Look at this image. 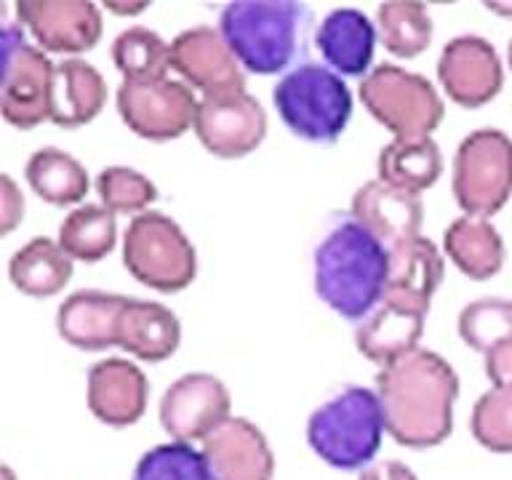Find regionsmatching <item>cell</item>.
<instances>
[{
	"label": "cell",
	"mask_w": 512,
	"mask_h": 480,
	"mask_svg": "<svg viewBox=\"0 0 512 480\" xmlns=\"http://www.w3.org/2000/svg\"><path fill=\"white\" fill-rule=\"evenodd\" d=\"M376 395L395 443L422 451L451 435L459 376L438 352L419 347L376 374Z\"/></svg>",
	"instance_id": "6da1fadb"
},
{
	"label": "cell",
	"mask_w": 512,
	"mask_h": 480,
	"mask_svg": "<svg viewBox=\"0 0 512 480\" xmlns=\"http://www.w3.org/2000/svg\"><path fill=\"white\" fill-rule=\"evenodd\" d=\"M387 280L390 248L352 214H336L312 251V283L320 302L360 323L382 304Z\"/></svg>",
	"instance_id": "7a4b0ae2"
},
{
	"label": "cell",
	"mask_w": 512,
	"mask_h": 480,
	"mask_svg": "<svg viewBox=\"0 0 512 480\" xmlns=\"http://www.w3.org/2000/svg\"><path fill=\"white\" fill-rule=\"evenodd\" d=\"M312 11L294 0H251L230 3L219 11L222 38L240 62L254 75H275L304 54Z\"/></svg>",
	"instance_id": "3957f363"
},
{
	"label": "cell",
	"mask_w": 512,
	"mask_h": 480,
	"mask_svg": "<svg viewBox=\"0 0 512 480\" xmlns=\"http://www.w3.org/2000/svg\"><path fill=\"white\" fill-rule=\"evenodd\" d=\"M387 422L376 390L347 384L323 400L307 422V443L328 467L368 470L379 454Z\"/></svg>",
	"instance_id": "277c9868"
},
{
	"label": "cell",
	"mask_w": 512,
	"mask_h": 480,
	"mask_svg": "<svg viewBox=\"0 0 512 480\" xmlns=\"http://www.w3.org/2000/svg\"><path fill=\"white\" fill-rule=\"evenodd\" d=\"M272 102L291 134L315 144L336 142L352 115V94L342 75L315 62L286 72L272 88Z\"/></svg>",
	"instance_id": "5b68a950"
},
{
	"label": "cell",
	"mask_w": 512,
	"mask_h": 480,
	"mask_svg": "<svg viewBox=\"0 0 512 480\" xmlns=\"http://www.w3.org/2000/svg\"><path fill=\"white\" fill-rule=\"evenodd\" d=\"M123 264L142 286L176 294L198 275V254L184 230L160 211L134 216L123 235Z\"/></svg>",
	"instance_id": "8992f818"
},
{
	"label": "cell",
	"mask_w": 512,
	"mask_h": 480,
	"mask_svg": "<svg viewBox=\"0 0 512 480\" xmlns=\"http://www.w3.org/2000/svg\"><path fill=\"white\" fill-rule=\"evenodd\" d=\"M360 102L395 139H430L443 120V99L430 80L398 64H379L360 83Z\"/></svg>",
	"instance_id": "52a82bcc"
},
{
	"label": "cell",
	"mask_w": 512,
	"mask_h": 480,
	"mask_svg": "<svg viewBox=\"0 0 512 480\" xmlns=\"http://www.w3.org/2000/svg\"><path fill=\"white\" fill-rule=\"evenodd\" d=\"M454 198L467 216L499 214L512 198V139L499 128L464 136L454 158Z\"/></svg>",
	"instance_id": "ba28073f"
},
{
	"label": "cell",
	"mask_w": 512,
	"mask_h": 480,
	"mask_svg": "<svg viewBox=\"0 0 512 480\" xmlns=\"http://www.w3.org/2000/svg\"><path fill=\"white\" fill-rule=\"evenodd\" d=\"M56 64L46 51L27 43L22 24H3V88L0 112L11 126L30 131L51 120Z\"/></svg>",
	"instance_id": "9c48e42d"
},
{
	"label": "cell",
	"mask_w": 512,
	"mask_h": 480,
	"mask_svg": "<svg viewBox=\"0 0 512 480\" xmlns=\"http://www.w3.org/2000/svg\"><path fill=\"white\" fill-rule=\"evenodd\" d=\"M198 99L182 80H123L118 88V112L136 136L150 142L179 139L195 126Z\"/></svg>",
	"instance_id": "30bf717a"
},
{
	"label": "cell",
	"mask_w": 512,
	"mask_h": 480,
	"mask_svg": "<svg viewBox=\"0 0 512 480\" xmlns=\"http://www.w3.org/2000/svg\"><path fill=\"white\" fill-rule=\"evenodd\" d=\"M230 419V390L214 374L195 371L179 376L160 400V424L179 443L206 440Z\"/></svg>",
	"instance_id": "8fae6325"
},
{
	"label": "cell",
	"mask_w": 512,
	"mask_h": 480,
	"mask_svg": "<svg viewBox=\"0 0 512 480\" xmlns=\"http://www.w3.org/2000/svg\"><path fill=\"white\" fill-rule=\"evenodd\" d=\"M171 70L182 83L208 96H230L246 91V70L214 27H192L171 40Z\"/></svg>",
	"instance_id": "7c38bea8"
},
{
	"label": "cell",
	"mask_w": 512,
	"mask_h": 480,
	"mask_svg": "<svg viewBox=\"0 0 512 480\" xmlns=\"http://www.w3.org/2000/svg\"><path fill=\"white\" fill-rule=\"evenodd\" d=\"M192 131L216 158H246L267 136V112L248 91L208 96L200 99Z\"/></svg>",
	"instance_id": "4fadbf2b"
},
{
	"label": "cell",
	"mask_w": 512,
	"mask_h": 480,
	"mask_svg": "<svg viewBox=\"0 0 512 480\" xmlns=\"http://www.w3.org/2000/svg\"><path fill=\"white\" fill-rule=\"evenodd\" d=\"M16 16L48 54H83L102 38V11L88 0H19Z\"/></svg>",
	"instance_id": "5bb4252c"
},
{
	"label": "cell",
	"mask_w": 512,
	"mask_h": 480,
	"mask_svg": "<svg viewBox=\"0 0 512 480\" xmlns=\"http://www.w3.org/2000/svg\"><path fill=\"white\" fill-rule=\"evenodd\" d=\"M438 80L451 102L475 110L502 91V59L486 38L459 35L440 51Z\"/></svg>",
	"instance_id": "9a60e30c"
},
{
	"label": "cell",
	"mask_w": 512,
	"mask_h": 480,
	"mask_svg": "<svg viewBox=\"0 0 512 480\" xmlns=\"http://www.w3.org/2000/svg\"><path fill=\"white\" fill-rule=\"evenodd\" d=\"M150 384L136 363L123 358L99 360L88 371V408L107 427H131L147 411Z\"/></svg>",
	"instance_id": "2e32d148"
},
{
	"label": "cell",
	"mask_w": 512,
	"mask_h": 480,
	"mask_svg": "<svg viewBox=\"0 0 512 480\" xmlns=\"http://www.w3.org/2000/svg\"><path fill=\"white\" fill-rule=\"evenodd\" d=\"M211 472L216 480H272L275 456L264 432L243 416L227 422L203 440Z\"/></svg>",
	"instance_id": "e0dca14e"
},
{
	"label": "cell",
	"mask_w": 512,
	"mask_h": 480,
	"mask_svg": "<svg viewBox=\"0 0 512 480\" xmlns=\"http://www.w3.org/2000/svg\"><path fill=\"white\" fill-rule=\"evenodd\" d=\"M427 312L430 310H422L416 304L384 296L382 304L355 328V347L376 366H392L395 360L406 358L408 352L419 350Z\"/></svg>",
	"instance_id": "ac0fdd59"
},
{
	"label": "cell",
	"mask_w": 512,
	"mask_h": 480,
	"mask_svg": "<svg viewBox=\"0 0 512 480\" xmlns=\"http://www.w3.org/2000/svg\"><path fill=\"white\" fill-rule=\"evenodd\" d=\"M366 230H371L384 246H400L419 238L424 219L422 198L414 192L398 190L382 179L366 182L352 195V211Z\"/></svg>",
	"instance_id": "d6986e66"
},
{
	"label": "cell",
	"mask_w": 512,
	"mask_h": 480,
	"mask_svg": "<svg viewBox=\"0 0 512 480\" xmlns=\"http://www.w3.org/2000/svg\"><path fill=\"white\" fill-rule=\"evenodd\" d=\"M128 296L107 291H75L56 310V331L64 342L86 352L118 347L120 312Z\"/></svg>",
	"instance_id": "ffe728a7"
},
{
	"label": "cell",
	"mask_w": 512,
	"mask_h": 480,
	"mask_svg": "<svg viewBox=\"0 0 512 480\" xmlns=\"http://www.w3.org/2000/svg\"><path fill=\"white\" fill-rule=\"evenodd\" d=\"M315 46L336 75L366 78L376 51V27L358 8H334L323 16Z\"/></svg>",
	"instance_id": "44dd1931"
},
{
	"label": "cell",
	"mask_w": 512,
	"mask_h": 480,
	"mask_svg": "<svg viewBox=\"0 0 512 480\" xmlns=\"http://www.w3.org/2000/svg\"><path fill=\"white\" fill-rule=\"evenodd\" d=\"M182 342V326L174 312L160 302H142L128 296L120 312L118 347L144 363L171 358Z\"/></svg>",
	"instance_id": "7402d4cb"
},
{
	"label": "cell",
	"mask_w": 512,
	"mask_h": 480,
	"mask_svg": "<svg viewBox=\"0 0 512 480\" xmlns=\"http://www.w3.org/2000/svg\"><path fill=\"white\" fill-rule=\"evenodd\" d=\"M443 256L438 246L427 238H414L408 243L390 248V280H387V299H398L430 310V302L443 283Z\"/></svg>",
	"instance_id": "603a6c76"
},
{
	"label": "cell",
	"mask_w": 512,
	"mask_h": 480,
	"mask_svg": "<svg viewBox=\"0 0 512 480\" xmlns=\"http://www.w3.org/2000/svg\"><path fill=\"white\" fill-rule=\"evenodd\" d=\"M107 104V83L94 64L64 59L54 70L51 123L62 128L86 126Z\"/></svg>",
	"instance_id": "cb8c5ba5"
},
{
	"label": "cell",
	"mask_w": 512,
	"mask_h": 480,
	"mask_svg": "<svg viewBox=\"0 0 512 480\" xmlns=\"http://www.w3.org/2000/svg\"><path fill=\"white\" fill-rule=\"evenodd\" d=\"M446 256L472 280L494 278L504 267V240L494 224L480 216H459L443 232Z\"/></svg>",
	"instance_id": "d4e9b609"
},
{
	"label": "cell",
	"mask_w": 512,
	"mask_h": 480,
	"mask_svg": "<svg viewBox=\"0 0 512 480\" xmlns=\"http://www.w3.org/2000/svg\"><path fill=\"white\" fill-rule=\"evenodd\" d=\"M8 278L16 291H22L32 299H48L70 283L72 259L64 254L59 240L35 238L11 256Z\"/></svg>",
	"instance_id": "484cf974"
},
{
	"label": "cell",
	"mask_w": 512,
	"mask_h": 480,
	"mask_svg": "<svg viewBox=\"0 0 512 480\" xmlns=\"http://www.w3.org/2000/svg\"><path fill=\"white\" fill-rule=\"evenodd\" d=\"M376 171H379L376 179H382L384 184L419 195L440 179L443 155L438 144L432 142V136L430 139H392L379 152Z\"/></svg>",
	"instance_id": "4316f807"
},
{
	"label": "cell",
	"mask_w": 512,
	"mask_h": 480,
	"mask_svg": "<svg viewBox=\"0 0 512 480\" xmlns=\"http://www.w3.org/2000/svg\"><path fill=\"white\" fill-rule=\"evenodd\" d=\"M24 176H27L32 192L51 206L80 203L86 198L88 184H91L83 163L72 158L70 152L56 150V147H43V150L32 152Z\"/></svg>",
	"instance_id": "83f0119b"
},
{
	"label": "cell",
	"mask_w": 512,
	"mask_h": 480,
	"mask_svg": "<svg viewBox=\"0 0 512 480\" xmlns=\"http://www.w3.org/2000/svg\"><path fill=\"white\" fill-rule=\"evenodd\" d=\"M118 243V222L110 208L86 203L64 216L59 224V246L72 262H102Z\"/></svg>",
	"instance_id": "f1b7e54d"
},
{
	"label": "cell",
	"mask_w": 512,
	"mask_h": 480,
	"mask_svg": "<svg viewBox=\"0 0 512 480\" xmlns=\"http://www.w3.org/2000/svg\"><path fill=\"white\" fill-rule=\"evenodd\" d=\"M379 38L392 56L414 59L432 43V19L427 6L414 0H392L376 8Z\"/></svg>",
	"instance_id": "f546056e"
},
{
	"label": "cell",
	"mask_w": 512,
	"mask_h": 480,
	"mask_svg": "<svg viewBox=\"0 0 512 480\" xmlns=\"http://www.w3.org/2000/svg\"><path fill=\"white\" fill-rule=\"evenodd\" d=\"M112 62L123 80H160L171 70V46L150 27H128L112 43Z\"/></svg>",
	"instance_id": "4dcf8cb0"
},
{
	"label": "cell",
	"mask_w": 512,
	"mask_h": 480,
	"mask_svg": "<svg viewBox=\"0 0 512 480\" xmlns=\"http://www.w3.org/2000/svg\"><path fill=\"white\" fill-rule=\"evenodd\" d=\"M131 480H216L203 448L168 440L136 462Z\"/></svg>",
	"instance_id": "1f68e13d"
},
{
	"label": "cell",
	"mask_w": 512,
	"mask_h": 480,
	"mask_svg": "<svg viewBox=\"0 0 512 480\" xmlns=\"http://www.w3.org/2000/svg\"><path fill=\"white\" fill-rule=\"evenodd\" d=\"M459 336L467 347L483 355L499 344L512 342V299L486 296L467 304L459 315Z\"/></svg>",
	"instance_id": "d6a6232c"
},
{
	"label": "cell",
	"mask_w": 512,
	"mask_h": 480,
	"mask_svg": "<svg viewBox=\"0 0 512 480\" xmlns=\"http://www.w3.org/2000/svg\"><path fill=\"white\" fill-rule=\"evenodd\" d=\"M470 430L491 454H512V384L480 395L472 408Z\"/></svg>",
	"instance_id": "836d02e7"
},
{
	"label": "cell",
	"mask_w": 512,
	"mask_h": 480,
	"mask_svg": "<svg viewBox=\"0 0 512 480\" xmlns=\"http://www.w3.org/2000/svg\"><path fill=\"white\" fill-rule=\"evenodd\" d=\"M96 192L112 214H144L158 200V187L136 168L110 166L96 176Z\"/></svg>",
	"instance_id": "e575fe53"
},
{
	"label": "cell",
	"mask_w": 512,
	"mask_h": 480,
	"mask_svg": "<svg viewBox=\"0 0 512 480\" xmlns=\"http://www.w3.org/2000/svg\"><path fill=\"white\" fill-rule=\"evenodd\" d=\"M24 219V195L19 192L16 182L8 174L0 176V232H11L22 224Z\"/></svg>",
	"instance_id": "d590c367"
},
{
	"label": "cell",
	"mask_w": 512,
	"mask_h": 480,
	"mask_svg": "<svg viewBox=\"0 0 512 480\" xmlns=\"http://www.w3.org/2000/svg\"><path fill=\"white\" fill-rule=\"evenodd\" d=\"M483 358H486V376L494 387L512 384V342H504L494 350H488Z\"/></svg>",
	"instance_id": "8d00e7d4"
},
{
	"label": "cell",
	"mask_w": 512,
	"mask_h": 480,
	"mask_svg": "<svg viewBox=\"0 0 512 480\" xmlns=\"http://www.w3.org/2000/svg\"><path fill=\"white\" fill-rule=\"evenodd\" d=\"M358 480H419L416 472L408 467V464L398 462V459H390V462L374 464L358 475Z\"/></svg>",
	"instance_id": "74e56055"
},
{
	"label": "cell",
	"mask_w": 512,
	"mask_h": 480,
	"mask_svg": "<svg viewBox=\"0 0 512 480\" xmlns=\"http://www.w3.org/2000/svg\"><path fill=\"white\" fill-rule=\"evenodd\" d=\"M144 8H147V3H136V6H107V11H112V14H142Z\"/></svg>",
	"instance_id": "f35d334b"
},
{
	"label": "cell",
	"mask_w": 512,
	"mask_h": 480,
	"mask_svg": "<svg viewBox=\"0 0 512 480\" xmlns=\"http://www.w3.org/2000/svg\"><path fill=\"white\" fill-rule=\"evenodd\" d=\"M486 8L499 16H512V3H486Z\"/></svg>",
	"instance_id": "ab89813d"
},
{
	"label": "cell",
	"mask_w": 512,
	"mask_h": 480,
	"mask_svg": "<svg viewBox=\"0 0 512 480\" xmlns=\"http://www.w3.org/2000/svg\"><path fill=\"white\" fill-rule=\"evenodd\" d=\"M507 64H510V70H512V40H510V46H507Z\"/></svg>",
	"instance_id": "60d3db41"
},
{
	"label": "cell",
	"mask_w": 512,
	"mask_h": 480,
	"mask_svg": "<svg viewBox=\"0 0 512 480\" xmlns=\"http://www.w3.org/2000/svg\"><path fill=\"white\" fill-rule=\"evenodd\" d=\"M3 475H6V480H14V472H11V467H3Z\"/></svg>",
	"instance_id": "b9f144b4"
}]
</instances>
